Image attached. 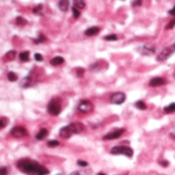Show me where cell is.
<instances>
[{"label": "cell", "instance_id": "3", "mask_svg": "<svg viewBox=\"0 0 175 175\" xmlns=\"http://www.w3.org/2000/svg\"><path fill=\"white\" fill-rule=\"evenodd\" d=\"M111 154H113V155H125L130 158L133 155V151L129 147H114L111 149Z\"/></svg>", "mask_w": 175, "mask_h": 175}, {"label": "cell", "instance_id": "16", "mask_svg": "<svg viewBox=\"0 0 175 175\" xmlns=\"http://www.w3.org/2000/svg\"><path fill=\"white\" fill-rule=\"evenodd\" d=\"M64 62H65L64 57H62V56H55V57H53L51 61H50V64H51L52 66H59L62 65V64H64Z\"/></svg>", "mask_w": 175, "mask_h": 175}, {"label": "cell", "instance_id": "8", "mask_svg": "<svg viewBox=\"0 0 175 175\" xmlns=\"http://www.w3.org/2000/svg\"><path fill=\"white\" fill-rule=\"evenodd\" d=\"M123 132H124L123 128H121V129H116V130H114V131L110 132V133L106 134V135L102 137V139H104V140H113V139H117V138H119L120 136L123 134Z\"/></svg>", "mask_w": 175, "mask_h": 175}, {"label": "cell", "instance_id": "7", "mask_svg": "<svg viewBox=\"0 0 175 175\" xmlns=\"http://www.w3.org/2000/svg\"><path fill=\"white\" fill-rule=\"evenodd\" d=\"M10 134L15 138H22V137H24L28 134V132H27L26 128L22 127V126H17V127H13L11 129Z\"/></svg>", "mask_w": 175, "mask_h": 175}, {"label": "cell", "instance_id": "24", "mask_svg": "<svg viewBox=\"0 0 175 175\" xmlns=\"http://www.w3.org/2000/svg\"><path fill=\"white\" fill-rule=\"evenodd\" d=\"M15 23H17V25H19V26H23V25L26 24L27 21L24 19V17H17V19H15Z\"/></svg>", "mask_w": 175, "mask_h": 175}, {"label": "cell", "instance_id": "6", "mask_svg": "<svg viewBox=\"0 0 175 175\" xmlns=\"http://www.w3.org/2000/svg\"><path fill=\"white\" fill-rule=\"evenodd\" d=\"M78 110L83 114H87V113L92 112L93 104L89 100H81L80 104H78Z\"/></svg>", "mask_w": 175, "mask_h": 175}, {"label": "cell", "instance_id": "22", "mask_svg": "<svg viewBox=\"0 0 175 175\" xmlns=\"http://www.w3.org/2000/svg\"><path fill=\"white\" fill-rule=\"evenodd\" d=\"M135 107L139 110H145L147 109V104L142 102V100H138V102H135Z\"/></svg>", "mask_w": 175, "mask_h": 175}, {"label": "cell", "instance_id": "27", "mask_svg": "<svg viewBox=\"0 0 175 175\" xmlns=\"http://www.w3.org/2000/svg\"><path fill=\"white\" fill-rule=\"evenodd\" d=\"M45 40H46V38L43 36V35H39V38L35 39L34 41H35V43H36V44H38V43H41V42L45 41Z\"/></svg>", "mask_w": 175, "mask_h": 175}, {"label": "cell", "instance_id": "38", "mask_svg": "<svg viewBox=\"0 0 175 175\" xmlns=\"http://www.w3.org/2000/svg\"><path fill=\"white\" fill-rule=\"evenodd\" d=\"M161 164H162L164 167H166V166H168V165H169V162H167V161H163V162H161Z\"/></svg>", "mask_w": 175, "mask_h": 175}, {"label": "cell", "instance_id": "4", "mask_svg": "<svg viewBox=\"0 0 175 175\" xmlns=\"http://www.w3.org/2000/svg\"><path fill=\"white\" fill-rule=\"evenodd\" d=\"M173 52H175V43H173L172 45L168 46V47L164 48V49H163L162 51L159 53V55H158V57H157V59H158L159 62L166 61L167 58H168L169 56H170L171 54L173 53Z\"/></svg>", "mask_w": 175, "mask_h": 175}, {"label": "cell", "instance_id": "33", "mask_svg": "<svg viewBox=\"0 0 175 175\" xmlns=\"http://www.w3.org/2000/svg\"><path fill=\"white\" fill-rule=\"evenodd\" d=\"M0 175H7V169L5 167H0Z\"/></svg>", "mask_w": 175, "mask_h": 175}, {"label": "cell", "instance_id": "11", "mask_svg": "<svg viewBox=\"0 0 175 175\" xmlns=\"http://www.w3.org/2000/svg\"><path fill=\"white\" fill-rule=\"evenodd\" d=\"M166 84V80H165L164 78H161V77H155L153 79H151L149 81V85L151 87H158V86H162V85Z\"/></svg>", "mask_w": 175, "mask_h": 175}, {"label": "cell", "instance_id": "14", "mask_svg": "<svg viewBox=\"0 0 175 175\" xmlns=\"http://www.w3.org/2000/svg\"><path fill=\"white\" fill-rule=\"evenodd\" d=\"M69 6H70L69 0H61L58 2V8L61 9L62 11H67Z\"/></svg>", "mask_w": 175, "mask_h": 175}, {"label": "cell", "instance_id": "17", "mask_svg": "<svg viewBox=\"0 0 175 175\" xmlns=\"http://www.w3.org/2000/svg\"><path fill=\"white\" fill-rule=\"evenodd\" d=\"M74 7L77 9H83L85 7V2L84 0H74Z\"/></svg>", "mask_w": 175, "mask_h": 175}, {"label": "cell", "instance_id": "9", "mask_svg": "<svg viewBox=\"0 0 175 175\" xmlns=\"http://www.w3.org/2000/svg\"><path fill=\"white\" fill-rule=\"evenodd\" d=\"M138 51L140 52L141 54H143V55H153V54L155 53L156 49H155V46L149 45V44H145L142 47L139 48Z\"/></svg>", "mask_w": 175, "mask_h": 175}, {"label": "cell", "instance_id": "20", "mask_svg": "<svg viewBox=\"0 0 175 175\" xmlns=\"http://www.w3.org/2000/svg\"><path fill=\"white\" fill-rule=\"evenodd\" d=\"M164 112L167 113V114H170V113L175 112V104H170L169 106L165 107V108H164Z\"/></svg>", "mask_w": 175, "mask_h": 175}, {"label": "cell", "instance_id": "32", "mask_svg": "<svg viewBox=\"0 0 175 175\" xmlns=\"http://www.w3.org/2000/svg\"><path fill=\"white\" fill-rule=\"evenodd\" d=\"M34 57H35V59H36L37 62H42V61H43V56H42L41 54H39V53L35 54Z\"/></svg>", "mask_w": 175, "mask_h": 175}, {"label": "cell", "instance_id": "36", "mask_svg": "<svg viewBox=\"0 0 175 175\" xmlns=\"http://www.w3.org/2000/svg\"><path fill=\"white\" fill-rule=\"evenodd\" d=\"M132 5L133 6H139V5H141V0H134L132 2Z\"/></svg>", "mask_w": 175, "mask_h": 175}, {"label": "cell", "instance_id": "1", "mask_svg": "<svg viewBox=\"0 0 175 175\" xmlns=\"http://www.w3.org/2000/svg\"><path fill=\"white\" fill-rule=\"evenodd\" d=\"M17 167L27 175H47L49 173L47 168L31 159H21L17 161Z\"/></svg>", "mask_w": 175, "mask_h": 175}, {"label": "cell", "instance_id": "15", "mask_svg": "<svg viewBox=\"0 0 175 175\" xmlns=\"http://www.w3.org/2000/svg\"><path fill=\"white\" fill-rule=\"evenodd\" d=\"M47 135H48V130L45 129V128H43V129H41L36 134V139L37 140H42V139L45 138Z\"/></svg>", "mask_w": 175, "mask_h": 175}, {"label": "cell", "instance_id": "12", "mask_svg": "<svg viewBox=\"0 0 175 175\" xmlns=\"http://www.w3.org/2000/svg\"><path fill=\"white\" fill-rule=\"evenodd\" d=\"M73 131L71 130V128H70V126H65V127H63L61 130H59V136H61L62 138H70L72 135H73Z\"/></svg>", "mask_w": 175, "mask_h": 175}, {"label": "cell", "instance_id": "10", "mask_svg": "<svg viewBox=\"0 0 175 175\" xmlns=\"http://www.w3.org/2000/svg\"><path fill=\"white\" fill-rule=\"evenodd\" d=\"M69 126L74 134H79L84 130V125L82 123H80V122H73Z\"/></svg>", "mask_w": 175, "mask_h": 175}, {"label": "cell", "instance_id": "35", "mask_svg": "<svg viewBox=\"0 0 175 175\" xmlns=\"http://www.w3.org/2000/svg\"><path fill=\"white\" fill-rule=\"evenodd\" d=\"M41 9H42V4H39V5H37L34 9H33V11H34L35 13H37V12H39V11L41 10Z\"/></svg>", "mask_w": 175, "mask_h": 175}, {"label": "cell", "instance_id": "5", "mask_svg": "<svg viewBox=\"0 0 175 175\" xmlns=\"http://www.w3.org/2000/svg\"><path fill=\"white\" fill-rule=\"evenodd\" d=\"M126 100V95L124 92H121V91H118V92H115L111 95L110 100L112 104H121L125 102Z\"/></svg>", "mask_w": 175, "mask_h": 175}, {"label": "cell", "instance_id": "21", "mask_svg": "<svg viewBox=\"0 0 175 175\" xmlns=\"http://www.w3.org/2000/svg\"><path fill=\"white\" fill-rule=\"evenodd\" d=\"M32 84V80H31V78L30 77H27V78H25V79H23V81H22V86H24V87H28V86H30V85Z\"/></svg>", "mask_w": 175, "mask_h": 175}, {"label": "cell", "instance_id": "29", "mask_svg": "<svg viewBox=\"0 0 175 175\" xmlns=\"http://www.w3.org/2000/svg\"><path fill=\"white\" fill-rule=\"evenodd\" d=\"M6 125H7V120H6V119H4V118H2V119H0V129H2V128H4Z\"/></svg>", "mask_w": 175, "mask_h": 175}, {"label": "cell", "instance_id": "31", "mask_svg": "<svg viewBox=\"0 0 175 175\" xmlns=\"http://www.w3.org/2000/svg\"><path fill=\"white\" fill-rule=\"evenodd\" d=\"M76 72H77V76H78V77H82L83 74H84V70L81 69V68H78V69L76 70Z\"/></svg>", "mask_w": 175, "mask_h": 175}, {"label": "cell", "instance_id": "23", "mask_svg": "<svg viewBox=\"0 0 175 175\" xmlns=\"http://www.w3.org/2000/svg\"><path fill=\"white\" fill-rule=\"evenodd\" d=\"M7 78H8L9 81L13 82V81H15L17 79V76L15 75V73H13V72H9V73L7 74Z\"/></svg>", "mask_w": 175, "mask_h": 175}, {"label": "cell", "instance_id": "28", "mask_svg": "<svg viewBox=\"0 0 175 175\" xmlns=\"http://www.w3.org/2000/svg\"><path fill=\"white\" fill-rule=\"evenodd\" d=\"M48 147H57L58 145H59V142H58L57 140H50V141H48Z\"/></svg>", "mask_w": 175, "mask_h": 175}, {"label": "cell", "instance_id": "26", "mask_svg": "<svg viewBox=\"0 0 175 175\" xmlns=\"http://www.w3.org/2000/svg\"><path fill=\"white\" fill-rule=\"evenodd\" d=\"M72 11H73V15H74V17H75V19H78V17H80V10L77 9L76 7H73V8H72Z\"/></svg>", "mask_w": 175, "mask_h": 175}, {"label": "cell", "instance_id": "25", "mask_svg": "<svg viewBox=\"0 0 175 175\" xmlns=\"http://www.w3.org/2000/svg\"><path fill=\"white\" fill-rule=\"evenodd\" d=\"M117 39H118V37H117V35H115V34L108 35V36L104 37V40H107V41H116Z\"/></svg>", "mask_w": 175, "mask_h": 175}, {"label": "cell", "instance_id": "18", "mask_svg": "<svg viewBox=\"0 0 175 175\" xmlns=\"http://www.w3.org/2000/svg\"><path fill=\"white\" fill-rule=\"evenodd\" d=\"M15 55H17V51L15 50H10V51H8L5 54V58H6V61H13L15 58Z\"/></svg>", "mask_w": 175, "mask_h": 175}, {"label": "cell", "instance_id": "13", "mask_svg": "<svg viewBox=\"0 0 175 175\" xmlns=\"http://www.w3.org/2000/svg\"><path fill=\"white\" fill-rule=\"evenodd\" d=\"M100 33V28L98 27H91V28L87 29L85 31V35L86 36H95Z\"/></svg>", "mask_w": 175, "mask_h": 175}, {"label": "cell", "instance_id": "2", "mask_svg": "<svg viewBox=\"0 0 175 175\" xmlns=\"http://www.w3.org/2000/svg\"><path fill=\"white\" fill-rule=\"evenodd\" d=\"M47 111L51 116H57L62 111V104L61 100L58 98H53L50 100V102L48 104Z\"/></svg>", "mask_w": 175, "mask_h": 175}, {"label": "cell", "instance_id": "34", "mask_svg": "<svg viewBox=\"0 0 175 175\" xmlns=\"http://www.w3.org/2000/svg\"><path fill=\"white\" fill-rule=\"evenodd\" d=\"M77 163H78V165H79V166H81V167H86L87 165H88V163H87V162H85V161H81V160H79Z\"/></svg>", "mask_w": 175, "mask_h": 175}, {"label": "cell", "instance_id": "39", "mask_svg": "<svg viewBox=\"0 0 175 175\" xmlns=\"http://www.w3.org/2000/svg\"><path fill=\"white\" fill-rule=\"evenodd\" d=\"M97 175H106V174H104V173H102V172H100V173H98Z\"/></svg>", "mask_w": 175, "mask_h": 175}, {"label": "cell", "instance_id": "40", "mask_svg": "<svg viewBox=\"0 0 175 175\" xmlns=\"http://www.w3.org/2000/svg\"><path fill=\"white\" fill-rule=\"evenodd\" d=\"M174 76H175V74H174Z\"/></svg>", "mask_w": 175, "mask_h": 175}, {"label": "cell", "instance_id": "19", "mask_svg": "<svg viewBox=\"0 0 175 175\" xmlns=\"http://www.w3.org/2000/svg\"><path fill=\"white\" fill-rule=\"evenodd\" d=\"M29 57H30V53H29V51H24V52H21V53H19V58H21V61L28 62Z\"/></svg>", "mask_w": 175, "mask_h": 175}, {"label": "cell", "instance_id": "37", "mask_svg": "<svg viewBox=\"0 0 175 175\" xmlns=\"http://www.w3.org/2000/svg\"><path fill=\"white\" fill-rule=\"evenodd\" d=\"M169 13H170V15H175V6L173 7L171 10H169Z\"/></svg>", "mask_w": 175, "mask_h": 175}, {"label": "cell", "instance_id": "30", "mask_svg": "<svg viewBox=\"0 0 175 175\" xmlns=\"http://www.w3.org/2000/svg\"><path fill=\"white\" fill-rule=\"evenodd\" d=\"M175 27V19H173L172 21H171L170 23L168 24V26L166 27L167 29H169V30H171V29H173Z\"/></svg>", "mask_w": 175, "mask_h": 175}]
</instances>
